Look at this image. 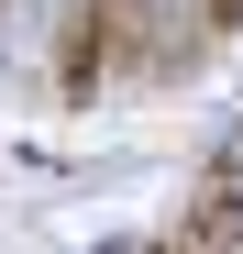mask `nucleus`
I'll list each match as a JSON object with an SVG mask.
<instances>
[{"instance_id": "nucleus-1", "label": "nucleus", "mask_w": 243, "mask_h": 254, "mask_svg": "<svg viewBox=\"0 0 243 254\" xmlns=\"http://www.w3.org/2000/svg\"><path fill=\"white\" fill-rule=\"evenodd\" d=\"M133 33H144V0H77L66 45H56V89L66 100H100V77L133 56Z\"/></svg>"}, {"instance_id": "nucleus-2", "label": "nucleus", "mask_w": 243, "mask_h": 254, "mask_svg": "<svg viewBox=\"0 0 243 254\" xmlns=\"http://www.w3.org/2000/svg\"><path fill=\"white\" fill-rule=\"evenodd\" d=\"M177 243H188V254H243V155H221V166H210V188L188 199Z\"/></svg>"}, {"instance_id": "nucleus-3", "label": "nucleus", "mask_w": 243, "mask_h": 254, "mask_svg": "<svg viewBox=\"0 0 243 254\" xmlns=\"http://www.w3.org/2000/svg\"><path fill=\"white\" fill-rule=\"evenodd\" d=\"M199 22H210V33H243V0H199Z\"/></svg>"}, {"instance_id": "nucleus-4", "label": "nucleus", "mask_w": 243, "mask_h": 254, "mask_svg": "<svg viewBox=\"0 0 243 254\" xmlns=\"http://www.w3.org/2000/svg\"><path fill=\"white\" fill-rule=\"evenodd\" d=\"M155 254H188V243H177V232H166V243H155Z\"/></svg>"}]
</instances>
